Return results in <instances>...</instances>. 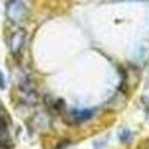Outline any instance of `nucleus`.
Returning a JSON list of instances; mask_svg holds the SVG:
<instances>
[{
	"label": "nucleus",
	"instance_id": "f257e3e1",
	"mask_svg": "<svg viewBox=\"0 0 149 149\" xmlns=\"http://www.w3.org/2000/svg\"><path fill=\"white\" fill-rule=\"evenodd\" d=\"M5 14H6V18L12 24H19L27 18L29 9H27L26 3H24L22 0H9L6 3Z\"/></svg>",
	"mask_w": 149,
	"mask_h": 149
},
{
	"label": "nucleus",
	"instance_id": "f03ea898",
	"mask_svg": "<svg viewBox=\"0 0 149 149\" xmlns=\"http://www.w3.org/2000/svg\"><path fill=\"white\" fill-rule=\"evenodd\" d=\"M26 39H27V33H26V30H22V29L12 33L10 37H9V49H10V52L14 55H18L22 51L24 45H26Z\"/></svg>",
	"mask_w": 149,
	"mask_h": 149
},
{
	"label": "nucleus",
	"instance_id": "7ed1b4c3",
	"mask_svg": "<svg viewBox=\"0 0 149 149\" xmlns=\"http://www.w3.org/2000/svg\"><path fill=\"white\" fill-rule=\"evenodd\" d=\"M70 116H72V121L74 124H82L93 116V110H90V109H79L78 110L76 109V110L70 112Z\"/></svg>",
	"mask_w": 149,
	"mask_h": 149
},
{
	"label": "nucleus",
	"instance_id": "20e7f679",
	"mask_svg": "<svg viewBox=\"0 0 149 149\" xmlns=\"http://www.w3.org/2000/svg\"><path fill=\"white\" fill-rule=\"evenodd\" d=\"M131 139H133V133H131V130H128V128H122V130L119 131V140H121L122 143H130Z\"/></svg>",
	"mask_w": 149,
	"mask_h": 149
},
{
	"label": "nucleus",
	"instance_id": "39448f33",
	"mask_svg": "<svg viewBox=\"0 0 149 149\" xmlns=\"http://www.w3.org/2000/svg\"><path fill=\"white\" fill-rule=\"evenodd\" d=\"M5 86H6V82H5V76H3V73L0 72V88L3 90Z\"/></svg>",
	"mask_w": 149,
	"mask_h": 149
},
{
	"label": "nucleus",
	"instance_id": "423d86ee",
	"mask_svg": "<svg viewBox=\"0 0 149 149\" xmlns=\"http://www.w3.org/2000/svg\"><path fill=\"white\" fill-rule=\"evenodd\" d=\"M146 149H149V146H148V148H146Z\"/></svg>",
	"mask_w": 149,
	"mask_h": 149
}]
</instances>
